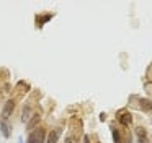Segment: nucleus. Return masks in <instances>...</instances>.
<instances>
[{
    "instance_id": "f257e3e1",
    "label": "nucleus",
    "mask_w": 152,
    "mask_h": 143,
    "mask_svg": "<svg viewBox=\"0 0 152 143\" xmlns=\"http://www.w3.org/2000/svg\"><path fill=\"white\" fill-rule=\"evenodd\" d=\"M44 136H46L44 129L33 130V132L30 133V136H28V143H44V142H46V140H44Z\"/></svg>"
},
{
    "instance_id": "f03ea898",
    "label": "nucleus",
    "mask_w": 152,
    "mask_h": 143,
    "mask_svg": "<svg viewBox=\"0 0 152 143\" xmlns=\"http://www.w3.org/2000/svg\"><path fill=\"white\" fill-rule=\"evenodd\" d=\"M13 109H15V99H8L7 103H5L4 109H2V119H4V120H7L8 117L12 116Z\"/></svg>"
},
{
    "instance_id": "7ed1b4c3",
    "label": "nucleus",
    "mask_w": 152,
    "mask_h": 143,
    "mask_svg": "<svg viewBox=\"0 0 152 143\" xmlns=\"http://www.w3.org/2000/svg\"><path fill=\"white\" fill-rule=\"evenodd\" d=\"M118 122L121 124L123 127H129L132 124V114L131 112H119V116H118Z\"/></svg>"
},
{
    "instance_id": "20e7f679",
    "label": "nucleus",
    "mask_w": 152,
    "mask_h": 143,
    "mask_svg": "<svg viewBox=\"0 0 152 143\" xmlns=\"http://www.w3.org/2000/svg\"><path fill=\"white\" fill-rule=\"evenodd\" d=\"M61 133H62V129H61V127H56L54 130H51L49 135H48L46 143H57V140H59Z\"/></svg>"
},
{
    "instance_id": "39448f33",
    "label": "nucleus",
    "mask_w": 152,
    "mask_h": 143,
    "mask_svg": "<svg viewBox=\"0 0 152 143\" xmlns=\"http://www.w3.org/2000/svg\"><path fill=\"white\" fill-rule=\"evenodd\" d=\"M139 107H141L144 112H152V101L147 98H141L139 99Z\"/></svg>"
},
{
    "instance_id": "423d86ee",
    "label": "nucleus",
    "mask_w": 152,
    "mask_h": 143,
    "mask_svg": "<svg viewBox=\"0 0 152 143\" xmlns=\"http://www.w3.org/2000/svg\"><path fill=\"white\" fill-rule=\"evenodd\" d=\"M39 119H41V116H39V114H33V116H31V119L26 122V129L30 130V132H33V130H34V127H36L38 124H39Z\"/></svg>"
},
{
    "instance_id": "0eeeda50",
    "label": "nucleus",
    "mask_w": 152,
    "mask_h": 143,
    "mask_svg": "<svg viewBox=\"0 0 152 143\" xmlns=\"http://www.w3.org/2000/svg\"><path fill=\"white\" fill-rule=\"evenodd\" d=\"M10 129L12 127L8 125V122L7 120H0V130H2V135L5 136V138H10V135H12V132H10Z\"/></svg>"
},
{
    "instance_id": "6e6552de",
    "label": "nucleus",
    "mask_w": 152,
    "mask_h": 143,
    "mask_svg": "<svg viewBox=\"0 0 152 143\" xmlns=\"http://www.w3.org/2000/svg\"><path fill=\"white\" fill-rule=\"evenodd\" d=\"M136 135H137V138H139V143H145L147 132H145L144 127H137V129H136Z\"/></svg>"
},
{
    "instance_id": "1a4fd4ad",
    "label": "nucleus",
    "mask_w": 152,
    "mask_h": 143,
    "mask_svg": "<svg viewBox=\"0 0 152 143\" xmlns=\"http://www.w3.org/2000/svg\"><path fill=\"white\" fill-rule=\"evenodd\" d=\"M51 18H53V15H51V13H48V15H44V16H39V18H36V25L41 28V26H43L46 21H49Z\"/></svg>"
},
{
    "instance_id": "9d476101",
    "label": "nucleus",
    "mask_w": 152,
    "mask_h": 143,
    "mask_svg": "<svg viewBox=\"0 0 152 143\" xmlns=\"http://www.w3.org/2000/svg\"><path fill=\"white\" fill-rule=\"evenodd\" d=\"M31 116H33V114H31V107L26 106V107L23 109V116H21V120H23V122H28V120L31 119Z\"/></svg>"
},
{
    "instance_id": "9b49d317",
    "label": "nucleus",
    "mask_w": 152,
    "mask_h": 143,
    "mask_svg": "<svg viewBox=\"0 0 152 143\" xmlns=\"http://www.w3.org/2000/svg\"><path fill=\"white\" fill-rule=\"evenodd\" d=\"M111 132H113V140H115V143H121V135H119V132H118V130H115V129H113Z\"/></svg>"
},
{
    "instance_id": "f8f14e48",
    "label": "nucleus",
    "mask_w": 152,
    "mask_h": 143,
    "mask_svg": "<svg viewBox=\"0 0 152 143\" xmlns=\"http://www.w3.org/2000/svg\"><path fill=\"white\" fill-rule=\"evenodd\" d=\"M66 143H74V138H72V136H67V138H66Z\"/></svg>"
},
{
    "instance_id": "ddd939ff",
    "label": "nucleus",
    "mask_w": 152,
    "mask_h": 143,
    "mask_svg": "<svg viewBox=\"0 0 152 143\" xmlns=\"http://www.w3.org/2000/svg\"><path fill=\"white\" fill-rule=\"evenodd\" d=\"M83 143H90V138H88V135H85V136H83Z\"/></svg>"
},
{
    "instance_id": "4468645a",
    "label": "nucleus",
    "mask_w": 152,
    "mask_h": 143,
    "mask_svg": "<svg viewBox=\"0 0 152 143\" xmlns=\"http://www.w3.org/2000/svg\"><path fill=\"white\" fill-rule=\"evenodd\" d=\"M20 143H21V140H20Z\"/></svg>"
}]
</instances>
